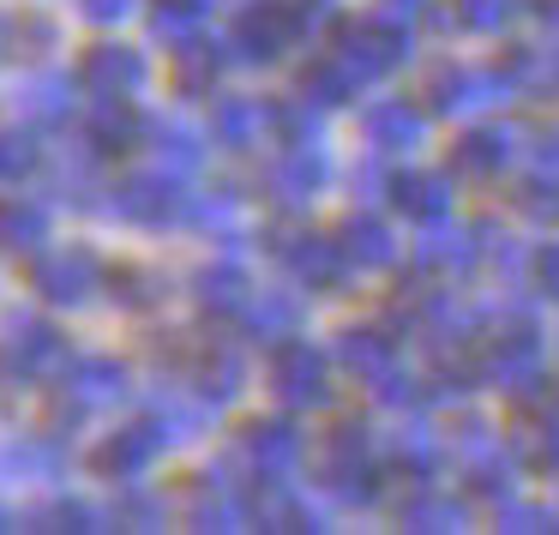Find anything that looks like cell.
<instances>
[{
  "label": "cell",
  "mask_w": 559,
  "mask_h": 535,
  "mask_svg": "<svg viewBox=\"0 0 559 535\" xmlns=\"http://www.w3.org/2000/svg\"><path fill=\"white\" fill-rule=\"evenodd\" d=\"M97 277H103V265L85 253V247H61V253L37 259V271H31V283L61 307H79L91 289H97Z\"/></svg>",
  "instance_id": "cell-1"
},
{
  "label": "cell",
  "mask_w": 559,
  "mask_h": 535,
  "mask_svg": "<svg viewBox=\"0 0 559 535\" xmlns=\"http://www.w3.org/2000/svg\"><path fill=\"white\" fill-rule=\"evenodd\" d=\"M79 79H85L97 97H127V91H139V79H145V61H139L133 49H121V43H97V49L85 55V67H79Z\"/></svg>",
  "instance_id": "cell-2"
},
{
  "label": "cell",
  "mask_w": 559,
  "mask_h": 535,
  "mask_svg": "<svg viewBox=\"0 0 559 535\" xmlns=\"http://www.w3.org/2000/svg\"><path fill=\"white\" fill-rule=\"evenodd\" d=\"M115 211L133 223H169L175 217V181L163 175H133V181L115 187Z\"/></svg>",
  "instance_id": "cell-3"
},
{
  "label": "cell",
  "mask_w": 559,
  "mask_h": 535,
  "mask_svg": "<svg viewBox=\"0 0 559 535\" xmlns=\"http://www.w3.org/2000/svg\"><path fill=\"white\" fill-rule=\"evenodd\" d=\"M7 349H13V361H25V367H55L61 361V331L43 325V319H31V313H13L7 319Z\"/></svg>",
  "instance_id": "cell-4"
},
{
  "label": "cell",
  "mask_w": 559,
  "mask_h": 535,
  "mask_svg": "<svg viewBox=\"0 0 559 535\" xmlns=\"http://www.w3.org/2000/svg\"><path fill=\"white\" fill-rule=\"evenodd\" d=\"M151 451H157V427H127V433H115L109 445L97 451V475L127 482V475H139L151 463Z\"/></svg>",
  "instance_id": "cell-5"
},
{
  "label": "cell",
  "mask_w": 559,
  "mask_h": 535,
  "mask_svg": "<svg viewBox=\"0 0 559 535\" xmlns=\"http://www.w3.org/2000/svg\"><path fill=\"white\" fill-rule=\"evenodd\" d=\"M49 235V217L31 199H0V253H31Z\"/></svg>",
  "instance_id": "cell-6"
},
{
  "label": "cell",
  "mask_w": 559,
  "mask_h": 535,
  "mask_svg": "<svg viewBox=\"0 0 559 535\" xmlns=\"http://www.w3.org/2000/svg\"><path fill=\"white\" fill-rule=\"evenodd\" d=\"M73 391H79V403H109V397H121V391H127L121 361H109V355H91V361H79Z\"/></svg>",
  "instance_id": "cell-7"
},
{
  "label": "cell",
  "mask_w": 559,
  "mask_h": 535,
  "mask_svg": "<svg viewBox=\"0 0 559 535\" xmlns=\"http://www.w3.org/2000/svg\"><path fill=\"white\" fill-rule=\"evenodd\" d=\"M91 139H97L103 151H127L139 139V115L127 109V97H103L97 121H91Z\"/></svg>",
  "instance_id": "cell-8"
},
{
  "label": "cell",
  "mask_w": 559,
  "mask_h": 535,
  "mask_svg": "<svg viewBox=\"0 0 559 535\" xmlns=\"http://www.w3.org/2000/svg\"><path fill=\"white\" fill-rule=\"evenodd\" d=\"M67 109H73L67 79H31L25 85V115H37V121H61Z\"/></svg>",
  "instance_id": "cell-9"
},
{
  "label": "cell",
  "mask_w": 559,
  "mask_h": 535,
  "mask_svg": "<svg viewBox=\"0 0 559 535\" xmlns=\"http://www.w3.org/2000/svg\"><path fill=\"white\" fill-rule=\"evenodd\" d=\"M199 301L205 307H235L241 301V271H199Z\"/></svg>",
  "instance_id": "cell-10"
},
{
  "label": "cell",
  "mask_w": 559,
  "mask_h": 535,
  "mask_svg": "<svg viewBox=\"0 0 559 535\" xmlns=\"http://www.w3.org/2000/svg\"><path fill=\"white\" fill-rule=\"evenodd\" d=\"M31 163H37V145L25 133H0V181H19Z\"/></svg>",
  "instance_id": "cell-11"
},
{
  "label": "cell",
  "mask_w": 559,
  "mask_h": 535,
  "mask_svg": "<svg viewBox=\"0 0 559 535\" xmlns=\"http://www.w3.org/2000/svg\"><path fill=\"white\" fill-rule=\"evenodd\" d=\"M109 289L121 307H145L151 301V277L145 271H109Z\"/></svg>",
  "instance_id": "cell-12"
},
{
  "label": "cell",
  "mask_w": 559,
  "mask_h": 535,
  "mask_svg": "<svg viewBox=\"0 0 559 535\" xmlns=\"http://www.w3.org/2000/svg\"><path fill=\"white\" fill-rule=\"evenodd\" d=\"M217 133L229 139V145H247V133H253V109H247V103H223V109H217Z\"/></svg>",
  "instance_id": "cell-13"
},
{
  "label": "cell",
  "mask_w": 559,
  "mask_h": 535,
  "mask_svg": "<svg viewBox=\"0 0 559 535\" xmlns=\"http://www.w3.org/2000/svg\"><path fill=\"white\" fill-rule=\"evenodd\" d=\"M133 0H79V13L85 19H97V25H109V19H121Z\"/></svg>",
  "instance_id": "cell-14"
},
{
  "label": "cell",
  "mask_w": 559,
  "mask_h": 535,
  "mask_svg": "<svg viewBox=\"0 0 559 535\" xmlns=\"http://www.w3.org/2000/svg\"><path fill=\"white\" fill-rule=\"evenodd\" d=\"M0 37H7V25H0Z\"/></svg>",
  "instance_id": "cell-15"
}]
</instances>
